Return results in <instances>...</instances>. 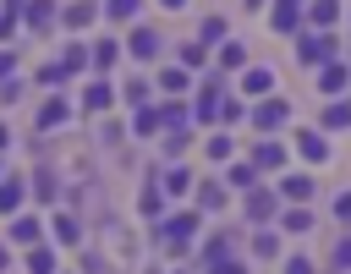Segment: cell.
Listing matches in <instances>:
<instances>
[{"mask_svg":"<svg viewBox=\"0 0 351 274\" xmlns=\"http://www.w3.org/2000/svg\"><path fill=\"white\" fill-rule=\"evenodd\" d=\"M296 60H302V66H329V60H335V38H324V33H313V38H307V33H302Z\"/></svg>","mask_w":351,"mask_h":274,"instance_id":"6da1fadb","label":"cell"},{"mask_svg":"<svg viewBox=\"0 0 351 274\" xmlns=\"http://www.w3.org/2000/svg\"><path fill=\"white\" fill-rule=\"evenodd\" d=\"M285 115H291V110H285V99H263V104H258V132L285 126Z\"/></svg>","mask_w":351,"mask_h":274,"instance_id":"7a4b0ae2","label":"cell"},{"mask_svg":"<svg viewBox=\"0 0 351 274\" xmlns=\"http://www.w3.org/2000/svg\"><path fill=\"white\" fill-rule=\"evenodd\" d=\"M296 153H302V159H313V164H318V159H329V142H324V137H318V132H296Z\"/></svg>","mask_w":351,"mask_h":274,"instance_id":"3957f363","label":"cell"},{"mask_svg":"<svg viewBox=\"0 0 351 274\" xmlns=\"http://www.w3.org/2000/svg\"><path fill=\"white\" fill-rule=\"evenodd\" d=\"M159 44H165V38H159L154 27H137V33H132V55H143V60H154V55H159Z\"/></svg>","mask_w":351,"mask_h":274,"instance_id":"277c9868","label":"cell"},{"mask_svg":"<svg viewBox=\"0 0 351 274\" xmlns=\"http://www.w3.org/2000/svg\"><path fill=\"white\" fill-rule=\"evenodd\" d=\"M192 230H197V214H176V219L165 225V236H170L176 247H181V241H192Z\"/></svg>","mask_w":351,"mask_h":274,"instance_id":"5b68a950","label":"cell"},{"mask_svg":"<svg viewBox=\"0 0 351 274\" xmlns=\"http://www.w3.org/2000/svg\"><path fill=\"white\" fill-rule=\"evenodd\" d=\"M346 77H351V71H346L340 60H329V66H324V77H318V88H324V93H340V88H346Z\"/></svg>","mask_w":351,"mask_h":274,"instance_id":"8992f818","label":"cell"},{"mask_svg":"<svg viewBox=\"0 0 351 274\" xmlns=\"http://www.w3.org/2000/svg\"><path fill=\"white\" fill-rule=\"evenodd\" d=\"M247 214L252 219H274V192H247Z\"/></svg>","mask_w":351,"mask_h":274,"instance_id":"52a82bcc","label":"cell"},{"mask_svg":"<svg viewBox=\"0 0 351 274\" xmlns=\"http://www.w3.org/2000/svg\"><path fill=\"white\" fill-rule=\"evenodd\" d=\"M296 16H302V0H280V5H274V27H280V33H291Z\"/></svg>","mask_w":351,"mask_h":274,"instance_id":"ba28073f","label":"cell"},{"mask_svg":"<svg viewBox=\"0 0 351 274\" xmlns=\"http://www.w3.org/2000/svg\"><path fill=\"white\" fill-rule=\"evenodd\" d=\"M258 164H263V170H280V164H285V148H280V142H258Z\"/></svg>","mask_w":351,"mask_h":274,"instance_id":"9c48e42d","label":"cell"},{"mask_svg":"<svg viewBox=\"0 0 351 274\" xmlns=\"http://www.w3.org/2000/svg\"><path fill=\"white\" fill-rule=\"evenodd\" d=\"M285 197H291V203L313 197V175H285Z\"/></svg>","mask_w":351,"mask_h":274,"instance_id":"30bf717a","label":"cell"},{"mask_svg":"<svg viewBox=\"0 0 351 274\" xmlns=\"http://www.w3.org/2000/svg\"><path fill=\"white\" fill-rule=\"evenodd\" d=\"M241 88H247V93H269V88H274V77H269V71H247V77H241Z\"/></svg>","mask_w":351,"mask_h":274,"instance_id":"8fae6325","label":"cell"},{"mask_svg":"<svg viewBox=\"0 0 351 274\" xmlns=\"http://www.w3.org/2000/svg\"><path fill=\"white\" fill-rule=\"evenodd\" d=\"M197 115H203V121H214V115H219V88H203V99H197Z\"/></svg>","mask_w":351,"mask_h":274,"instance_id":"7c38bea8","label":"cell"},{"mask_svg":"<svg viewBox=\"0 0 351 274\" xmlns=\"http://www.w3.org/2000/svg\"><path fill=\"white\" fill-rule=\"evenodd\" d=\"M335 16H340V5H335V0H313V22H318V27H329Z\"/></svg>","mask_w":351,"mask_h":274,"instance_id":"4fadbf2b","label":"cell"},{"mask_svg":"<svg viewBox=\"0 0 351 274\" xmlns=\"http://www.w3.org/2000/svg\"><path fill=\"white\" fill-rule=\"evenodd\" d=\"M324 126H351V104H329V115H324Z\"/></svg>","mask_w":351,"mask_h":274,"instance_id":"5bb4252c","label":"cell"},{"mask_svg":"<svg viewBox=\"0 0 351 274\" xmlns=\"http://www.w3.org/2000/svg\"><path fill=\"white\" fill-rule=\"evenodd\" d=\"M241 60H247V55H241V44H225V49H219V66H230V71H236Z\"/></svg>","mask_w":351,"mask_h":274,"instance_id":"9a60e30c","label":"cell"},{"mask_svg":"<svg viewBox=\"0 0 351 274\" xmlns=\"http://www.w3.org/2000/svg\"><path fill=\"white\" fill-rule=\"evenodd\" d=\"M280 225H285V230H307V225H313V219H307V208H291V214H285V219H280Z\"/></svg>","mask_w":351,"mask_h":274,"instance_id":"2e32d148","label":"cell"},{"mask_svg":"<svg viewBox=\"0 0 351 274\" xmlns=\"http://www.w3.org/2000/svg\"><path fill=\"white\" fill-rule=\"evenodd\" d=\"M104 104H110V88H104V82H99V88H88V110H104Z\"/></svg>","mask_w":351,"mask_h":274,"instance_id":"e0dca14e","label":"cell"},{"mask_svg":"<svg viewBox=\"0 0 351 274\" xmlns=\"http://www.w3.org/2000/svg\"><path fill=\"white\" fill-rule=\"evenodd\" d=\"M38 121H44V126H55V121H66V104H60V99H55V104H44V115H38Z\"/></svg>","mask_w":351,"mask_h":274,"instance_id":"ac0fdd59","label":"cell"},{"mask_svg":"<svg viewBox=\"0 0 351 274\" xmlns=\"http://www.w3.org/2000/svg\"><path fill=\"white\" fill-rule=\"evenodd\" d=\"M230 186H252V164H230Z\"/></svg>","mask_w":351,"mask_h":274,"instance_id":"d6986e66","label":"cell"},{"mask_svg":"<svg viewBox=\"0 0 351 274\" xmlns=\"http://www.w3.org/2000/svg\"><path fill=\"white\" fill-rule=\"evenodd\" d=\"M165 186H170V192H186V186H192V175H186V170H170V175H165Z\"/></svg>","mask_w":351,"mask_h":274,"instance_id":"ffe728a7","label":"cell"},{"mask_svg":"<svg viewBox=\"0 0 351 274\" xmlns=\"http://www.w3.org/2000/svg\"><path fill=\"white\" fill-rule=\"evenodd\" d=\"M252 247H258V252H263V258H274V252H280V241H274V236H269V230H258V241H252Z\"/></svg>","mask_w":351,"mask_h":274,"instance_id":"44dd1931","label":"cell"},{"mask_svg":"<svg viewBox=\"0 0 351 274\" xmlns=\"http://www.w3.org/2000/svg\"><path fill=\"white\" fill-rule=\"evenodd\" d=\"M27 269H33V274H49V269H55V258H49V252H33V258H27Z\"/></svg>","mask_w":351,"mask_h":274,"instance_id":"7402d4cb","label":"cell"},{"mask_svg":"<svg viewBox=\"0 0 351 274\" xmlns=\"http://www.w3.org/2000/svg\"><path fill=\"white\" fill-rule=\"evenodd\" d=\"M208 274H247V269H241V263H230V258H214V263H208Z\"/></svg>","mask_w":351,"mask_h":274,"instance_id":"603a6c76","label":"cell"},{"mask_svg":"<svg viewBox=\"0 0 351 274\" xmlns=\"http://www.w3.org/2000/svg\"><path fill=\"white\" fill-rule=\"evenodd\" d=\"M55 236H60V241H77V225H71V219L60 214V219H55Z\"/></svg>","mask_w":351,"mask_h":274,"instance_id":"cb8c5ba5","label":"cell"},{"mask_svg":"<svg viewBox=\"0 0 351 274\" xmlns=\"http://www.w3.org/2000/svg\"><path fill=\"white\" fill-rule=\"evenodd\" d=\"M137 5H143V0H110V16H132Z\"/></svg>","mask_w":351,"mask_h":274,"instance_id":"d4e9b609","label":"cell"},{"mask_svg":"<svg viewBox=\"0 0 351 274\" xmlns=\"http://www.w3.org/2000/svg\"><path fill=\"white\" fill-rule=\"evenodd\" d=\"M335 269H351V236H346V241L335 247Z\"/></svg>","mask_w":351,"mask_h":274,"instance_id":"484cf974","label":"cell"},{"mask_svg":"<svg viewBox=\"0 0 351 274\" xmlns=\"http://www.w3.org/2000/svg\"><path fill=\"white\" fill-rule=\"evenodd\" d=\"M285 274H313V263L307 258H285Z\"/></svg>","mask_w":351,"mask_h":274,"instance_id":"4316f807","label":"cell"},{"mask_svg":"<svg viewBox=\"0 0 351 274\" xmlns=\"http://www.w3.org/2000/svg\"><path fill=\"white\" fill-rule=\"evenodd\" d=\"M335 214H340V219H351V192H340V197H335Z\"/></svg>","mask_w":351,"mask_h":274,"instance_id":"83f0119b","label":"cell"},{"mask_svg":"<svg viewBox=\"0 0 351 274\" xmlns=\"http://www.w3.org/2000/svg\"><path fill=\"white\" fill-rule=\"evenodd\" d=\"M159 5H170V11H181V5H186V0H159Z\"/></svg>","mask_w":351,"mask_h":274,"instance_id":"f1b7e54d","label":"cell"},{"mask_svg":"<svg viewBox=\"0 0 351 274\" xmlns=\"http://www.w3.org/2000/svg\"><path fill=\"white\" fill-rule=\"evenodd\" d=\"M247 5H263V0H247Z\"/></svg>","mask_w":351,"mask_h":274,"instance_id":"f546056e","label":"cell"}]
</instances>
